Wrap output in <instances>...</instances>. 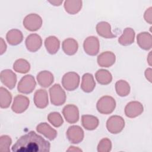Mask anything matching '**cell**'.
I'll list each match as a JSON object with an SVG mask.
<instances>
[{"mask_svg":"<svg viewBox=\"0 0 152 152\" xmlns=\"http://www.w3.org/2000/svg\"><path fill=\"white\" fill-rule=\"evenodd\" d=\"M13 69L17 72L25 74L29 71L30 69V65L27 60L24 59H18L14 63Z\"/></svg>","mask_w":152,"mask_h":152,"instance_id":"31","label":"cell"},{"mask_svg":"<svg viewBox=\"0 0 152 152\" xmlns=\"http://www.w3.org/2000/svg\"><path fill=\"white\" fill-rule=\"evenodd\" d=\"M30 101L27 97L17 95L14 97L11 109L16 113H21L26 111L29 106Z\"/></svg>","mask_w":152,"mask_h":152,"instance_id":"11","label":"cell"},{"mask_svg":"<svg viewBox=\"0 0 152 152\" xmlns=\"http://www.w3.org/2000/svg\"><path fill=\"white\" fill-rule=\"evenodd\" d=\"M135 31L130 28H125L123 31L122 34L118 38V42L123 46H129L134 42Z\"/></svg>","mask_w":152,"mask_h":152,"instance_id":"23","label":"cell"},{"mask_svg":"<svg viewBox=\"0 0 152 152\" xmlns=\"http://www.w3.org/2000/svg\"><path fill=\"white\" fill-rule=\"evenodd\" d=\"M96 87V83L91 74L86 73L82 77L81 88L86 93L91 92Z\"/></svg>","mask_w":152,"mask_h":152,"instance_id":"21","label":"cell"},{"mask_svg":"<svg viewBox=\"0 0 152 152\" xmlns=\"http://www.w3.org/2000/svg\"><path fill=\"white\" fill-rule=\"evenodd\" d=\"M81 123L86 129L92 131L98 126L99 121L98 118L95 116L84 115L81 116Z\"/></svg>","mask_w":152,"mask_h":152,"instance_id":"24","label":"cell"},{"mask_svg":"<svg viewBox=\"0 0 152 152\" xmlns=\"http://www.w3.org/2000/svg\"><path fill=\"white\" fill-rule=\"evenodd\" d=\"M38 84L42 87L47 88L53 82L54 78L53 74L48 71H40L37 75Z\"/></svg>","mask_w":152,"mask_h":152,"instance_id":"20","label":"cell"},{"mask_svg":"<svg viewBox=\"0 0 152 152\" xmlns=\"http://www.w3.org/2000/svg\"><path fill=\"white\" fill-rule=\"evenodd\" d=\"M116 107L115 99L109 96L102 97L97 102L96 108L98 112L102 114L108 115L113 112Z\"/></svg>","mask_w":152,"mask_h":152,"instance_id":"2","label":"cell"},{"mask_svg":"<svg viewBox=\"0 0 152 152\" xmlns=\"http://www.w3.org/2000/svg\"><path fill=\"white\" fill-rule=\"evenodd\" d=\"M152 69L151 68H149L145 69V78L151 83V75H152Z\"/></svg>","mask_w":152,"mask_h":152,"instance_id":"37","label":"cell"},{"mask_svg":"<svg viewBox=\"0 0 152 152\" xmlns=\"http://www.w3.org/2000/svg\"><path fill=\"white\" fill-rule=\"evenodd\" d=\"M144 111L142 104L137 101L129 102L125 107V115L130 118H134L140 115Z\"/></svg>","mask_w":152,"mask_h":152,"instance_id":"12","label":"cell"},{"mask_svg":"<svg viewBox=\"0 0 152 152\" xmlns=\"http://www.w3.org/2000/svg\"><path fill=\"white\" fill-rule=\"evenodd\" d=\"M49 2L54 6H59L62 3V1H49Z\"/></svg>","mask_w":152,"mask_h":152,"instance_id":"38","label":"cell"},{"mask_svg":"<svg viewBox=\"0 0 152 152\" xmlns=\"http://www.w3.org/2000/svg\"><path fill=\"white\" fill-rule=\"evenodd\" d=\"M42 25V19L40 15L36 14H30L23 20V26L30 31L38 30Z\"/></svg>","mask_w":152,"mask_h":152,"instance_id":"7","label":"cell"},{"mask_svg":"<svg viewBox=\"0 0 152 152\" xmlns=\"http://www.w3.org/2000/svg\"><path fill=\"white\" fill-rule=\"evenodd\" d=\"M151 10H152V8L151 7H150L149 8H148L145 13H144V18L145 19V20L146 21V22H147L148 23L151 24L152 23V12H151Z\"/></svg>","mask_w":152,"mask_h":152,"instance_id":"35","label":"cell"},{"mask_svg":"<svg viewBox=\"0 0 152 152\" xmlns=\"http://www.w3.org/2000/svg\"><path fill=\"white\" fill-rule=\"evenodd\" d=\"M116 93L121 97H125L130 92V86L128 82L125 80H119L115 83Z\"/></svg>","mask_w":152,"mask_h":152,"instance_id":"30","label":"cell"},{"mask_svg":"<svg viewBox=\"0 0 152 152\" xmlns=\"http://www.w3.org/2000/svg\"><path fill=\"white\" fill-rule=\"evenodd\" d=\"M36 83L34 78L31 75H26L22 77L18 84V91L21 93H31L35 88Z\"/></svg>","mask_w":152,"mask_h":152,"instance_id":"6","label":"cell"},{"mask_svg":"<svg viewBox=\"0 0 152 152\" xmlns=\"http://www.w3.org/2000/svg\"><path fill=\"white\" fill-rule=\"evenodd\" d=\"M1 81L10 89H13L17 83V75L11 69H4L0 74Z\"/></svg>","mask_w":152,"mask_h":152,"instance_id":"14","label":"cell"},{"mask_svg":"<svg viewBox=\"0 0 152 152\" xmlns=\"http://www.w3.org/2000/svg\"><path fill=\"white\" fill-rule=\"evenodd\" d=\"M8 43L12 46L20 44L23 40L22 32L18 29H12L8 31L6 35Z\"/></svg>","mask_w":152,"mask_h":152,"instance_id":"25","label":"cell"},{"mask_svg":"<svg viewBox=\"0 0 152 152\" xmlns=\"http://www.w3.org/2000/svg\"><path fill=\"white\" fill-rule=\"evenodd\" d=\"M96 31L97 34L106 39H113L116 36L111 31V26L109 23L106 21L99 22L96 25Z\"/></svg>","mask_w":152,"mask_h":152,"instance_id":"18","label":"cell"},{"mask_svg":"<svg viewBox=\"0 0 152 152\" xmlns=\"http://www.w3.org/2000/svg\"><path fill=\"white\" fill-rule=\"evenodd\" d=\"M97 64L102 67H110L113 65L116 61L115 55L110 51L102 52L97 56Z\"/></svg>","mask_w":152,"mask_h":152,"instance_id":"15","label":"cell"},{"mask_svg":"<svg viewBox=\"0 0 152 152\" xmlns=\"http://www.w3.org/2000/svg\"><path fill=\"white\" fill-rule=\"evenodd\" d=\"M111 149L112 142L111 141L107 138L102 139L97 145L98 152H109L111 150Z\"/></svg>","mask_w":152,"mask_h":152,"instance_id":"34","label":"cell"},{"mask_svg":"<svg viewBox=\"0 0 152 152\" xmlns=\"http://www.w3.org/2000/svg\"><path fill=\"white\" fill-rule=\"evenodd\" d=\"M45 46L48 52L50 54H55L60 48V41L53 36L47 37L45 40Z\"/></svg>","mask_w":152,"mask_h":152,"instance_id":"26","label":"cell"},{"mask_svg":"<svg viewBox=\"0 0 152 152\" xmlns=\"http://www.w3.org/2000/svg\"><path fill=\"white\" fill-rule=\"evenodd\" d=\"M137 44L142 49L148 50L151 49L152 46V36L148 32L140 33L137 36Z\"/></svg>","mask_w":152,"mask_h":152,"instance_id":"19","label":"cell"},{"mask_svg":"<svg viewBox=\"0 0 152 152\" xmlns=\"http://www.w3.org/2000/svg\"><path fill=\"white\" fill-rule=\"evenodd\" d=\"M83 48L85 52L88 55H96L99 53L100 48L98 38L93 36L87 37L84 41Z\"/></svg>","mask_w":152,"mask_h":152,"instance_id":"8","label":"cell"},{"mask_svg":"<svg viewBox=\"0 0 152 152\" xmlns=\"http://www.w3.org/2000/svg\"><path fill=\"white\" fill-rule=\"evenodd\" d=\"M7 49V45L4 40V39L1 37V48H0V54L2 55Z\"/></svg>","mask_w":152,"mask_h":152,"instance_id":"36","label":"cell"},{"mask_svg":"<svg viewBox=\"0 0 152 152\" xmlns=\"http://www.w3.org/2000/svg\"><path fill=\"white\" fill-rule=\"evenodd\" d=\"M67 151H82L81 149H79V148H76L75 147H74V146H71V147H70V148H69V149H68L67 150Z\"/></svg>","mask_w":152,"mask_h":152,"instance_id":"39","label":"cell"},{"mask_svg":"<svg viewBox=\"0 0 152 152\" xmlns=\"http://www.w3.org/2000/svg\"><path fill=\"white\" fill-rule=\"evenodd\" d=\"M82 7L81 1H65L64 8L70 14H75L78 12Z\"/></svg>","mask_w":152,"mask_h":152,"instance_id":"29","label":"cell"},{"mask_svg":"<svg viewBox=\"0 0 152 152\" xmlns=\"http://www.w3.org/2000/svg\"><path fill=\"white\" fill-rule=\"evenodd\" d=\"M12 101L11 93L3 87L0 88V106L2 109L8 108Z\"/></svg>","mask_w":152,"mask_h":152,"instance_id":"28","label":"cell"},{"mask_svg":"<svg viewBox=\"0 0 152 152\" xmlns=\"http://www.w3.org/2000/svg\"><path fill=\"white\" fill-rule=\"evenodd\" d=\"M25 43L28 50L31 52H35L41 48L42 40L39 34L33 33L27 37Z\"/></svg>","mask_w":152,"mask_h":152,"instance_id":"13","label":"cell"},{"mask_svg":"<svg viewBox=\"0 0 152 152\" xmlns=\"http://www.w3.org/2000/svg\"><path fill=\"white\" fill-rule=\"evenodd\" d=\"M95 78L97 81L102 85H107L112 80L111 73L106 69H99L95 74Z\"/></svg>","mask_w":152,"mask_h":152,"instance_id":"27","label":"cell"},{"mask_svg":"<svg viewBox=\"0 0 152 152\" xmlns=\"http://www.w3.org/2000/svg\"><path fill=\"white\" fill-rule=\"evenodd\" d=\"M62 114L66 120L69 124H74L79 119V110L74 104H67L62 110Z\"/></svg>","mask_w":152,"mask_h":152,"instance_id":"10","label":"cell"},{"mask_svg":"<svg viewBox=\"0 0 152 152\" xmlns=\"http://www.w3.org/2000/svg\"><path fill=\"white\" fill-rule=\"evenodd\" d=\"M50 102L55 106H61L65 103L66 94L60 84H55L49 88Z\"/></svg>","mask_w":152,"mask_h":152,"instance_id":"3","label":"cell"},{"mask_svg":"<svg viewBox=\"0 0 152 152\" xmlns=\"http://www.w3.org/2000/svg\"><path fill=\"white\" fill-rule=\"evenodd\" d=\"M48 120L53 126L56 128L61 126L64 123L62 116L59 112H56L50 113L48 116Z\"/></svg>","mask_w":152,"mask_h":152,"instance_id":"32","label":"cell"},{"mask_svg":"<svg viewBox=\"0 0 152 152\" xmlns=\"http://www.w3.org/2000/svg\"><path fill=\"white\" fill-rule=\"evenodd\" d=\"M50 144L34 131H30L21 136L12 147L15 152L49 151Z\"/></svg>","mask_w":152,"mask_h":152,"instance_id":"1","label":"cell"},{"mask_svg":"<svg viewBox=\"0 0 152 152\" xmlns=\"http://www.w3.org/2000/svg\"><path fill=\"white\" fill-rule=\"evenodd\" d=\"M34 103L36 106L39 109H44L48 105V95L47 91L44 89H39L36 91L34 94Z\"/></svg>","mask_w":152,"mask_h":152,"instance_id":"16","label":"cell"},{"mask_svg":"<svg viewBox=\"0 0 152 152\" xmlns=\"http://www.w3.org/2000/svg\"><path fill=\"white\" fill-rule=\"evenodd\" d=\"M125 126V121L122 117L118 115L110 116L106 122L107 131L113 134L120 133Z\"/></svg>","mask_w":152,"mask_h":152,"instance_id":"5","label":"cell"},{"mask_svg":"<svg viewBox=\"0 0 152 152\" xmlns=\"http://www.w3.org/2000/svg\"><path fill=\"white\" fill-rule=\"evenodd\" d=\"M80 83V76L75 72H68L64 75L62 78V84L68 91H74L77 89Z\"/></svg>","mask_w":152,"mask_h":152,"instance_id":"4","label":"cell"},{"mask_svg":"<svg viewBox=\"0 0 152 152\" xmlns=\"http://www.w3.org/2000/svg\"><path fill=\"white\" fill-rule=\"evenodd\" d=\"M12 140L10 137L7 135H4L0 137V151L9 152L10 147L11 144Z\"/></svg>","mask_w":152,"mask_h":152,"instance_id":"33","label":"cell"},{"mask_svg":"<svg viewBox=\"0 0 152 152\" xmlns=\"http://www.w3.org/2000/svg\"><path fill=\"white\" fill-rule=\"evenodd\" d=\"M78 45L77 42L72 38L64 40L62 43V49L64 52L68 55H73L78 50Z\"/></svg>","mask_w":152,"mask_h":152,"instance_id":"22","label":"cell"},{"mask_svg":"<svg viewBox=\"0 0 152 152\" xmlns=\"http://www.w3.org/2000/svg\"><path fill=\"white\" fill-rule=\"evenodd\" d=\"M36 130L39 133L43 134L46 138L50 141L53 140L57 136L56 131L46 122H42L37 125Z\"/></svg>","mask_w":152,"mask_h":152,"instance_id":"17","label":"cell"},{"mask_svg":"<svg viewBox=\"0 0 152 152\" xmlns=\"http://www.w3.org/2000/svg\"><path fill=\"white\" fill-rule=\"evenodd\" d=\"M66 135L70 142L78 144L84 138V131L80 126L72 125L68 128Z\"/></svg>","mask_w":152,"mask_h":152,"instance_id":"9","label":"cell"},{"mask_svg":"<svg viewBox=\"0 0 152 152\" xmlns=\"http://www.w3.org/2000/svg\"><path fill=\"white\" fill-rule=\"evenodd\" d=\"M151 52H150L148 57H147V61L148 64L151 66Z\"/></svg>","mask_w":152,"mask_h":152,"instance_id":"40","label":"cell"}]
</instances>
